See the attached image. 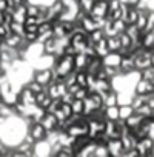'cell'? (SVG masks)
Returning <instances> with one entry per match:
<instances>
[{"instance_id": "obj_9", "label": "cell", "mask_w": 154, "mask_h": 157, "mask_svg": "<svg viewBox=\"0 0 154 157\" xmlns=\"http://www.w3.org/2000/svg\"><path fill=\"white\" fill-rule=\"evenodd\" d=\"M69 105H71V111L74 114H83V100L82 99H75L74 97V100Z\"/></svg>"}, {"instance_id": "obj_13", "label": "cell", "mask_w": 154, "mask_h": 157, "mask_svg": "<svg viewBox=\"0 0 154 157\" xmlns=\"http://www.w3.org/2000/svg\"><path fill=\"white\" fill-rule=\"evenodd\" d=\"M8 33H10V28H8V25H5V23H0V42H2L6 36H8Z\"/></svg>"}, {"instance_id": "obj_6", "label": "cell", "mask_w": 154, "mask_h": 157, "mask_svg": "<svg viewBox=\"0 0 154 157\" xmlns=\"http://www.w3.org/2000/svg\"><path fill=\"white\" fill-rule=\"evenodd\" d=\"M119 119V105L105 108V120H117Z\"/></svg>"}, {"instance_id": "obj_14", "label": "cell", "mask_w": 154, "mask_h": 157, "mask_svg": "<svg viewBox=\"0 0 154 157\" xmlns=\"http://www.w3.org/2000/svg\"><path fill=\"white\" fill-rule=\"evenodd\" d=\"M2 102H3V96H2V94H0V103H2Z\"/></svg>"}, {"instance_id": "obj_10", "label": "cell", "mask_w": 154, "mask_h": 157, "mask_svg": "<svg viewBox=\"0 0 154 157\" xmlns=\"http://www.w3.org/2000/svg\"><path fill=\"white\" fill-rule=\"evenodd\" d=\"M133 113H134V109H133L131 105H119V119L125 120V119L129 117Z\"/></svg>"}, {"instance_id": "obj_7", "label": "cell", "mask_w": 154, "mask_h": 157, "mask_svg": "<svg viewBox=\"0 0 154 157\" xmlns=\"http://www.w3.org/2000/svg\"><path fill=\"white\" fill-rule=\"evenodd\" d=\"M94 3H96V0H77V6H79V10L83 11L85 14H90Z\"/></svg>"}, {"instance_id": "obj_2", "label": "cell", "mask_w": 154, "mask_h": 157, "mask_svg": "<svg viewBox=\"0 0 154 157\" xmlns=\"http://www.w3.org/2000/svg\"><path fill=\"white\" fill-rule=\"evenodd\" d=\"M34 80H37L40 85L46 86L52 80V69H39L34 72Z\"/></svg>"}, {"instance_id": "obj_12", "label": "cell", "mask_w": 154, "mask_h": 157, "mask_svg": "<svg viewBox=\"0 0 154 157\" xmlns=\"http://www.w3.org/2000/svg\"><path fill=\"white\" fill-rule=\"evenodd\" d=\"M25 86H26L28 90H31V91H33L34 94H37L39 91H42V90L45 88V86H43V85H40V83H39L37 80H34V78H33L31 82H28V83H26Z\"/></svg>"}, {"instance_id": "obj_1", "label": "cell", "mask_w": 154, "mask_h": 157, "mask_svg": "<svg viewBox=\"0 0 154 157\" xmlns=\"http://www.w3.org/2000/svg\"><path fill=\"white\" fill-rule=\"evenodd\" d=\"M29 136L33 137L34 142L45 140V137H46V129H45V126H43L40 122H36V123L29 125Z\"/></svg>"}, {"instance_id": "obj_4", "label": "cell", "mask_w": 154, "mask_h": 157, "mask_svg": "<svg viewBox=\"0 0 154 157\" xmlns=\"http://www.w3.org/2000/svg\"><path fill=\"white\" fill-rule=\"evenodd\" d=\"M106 148H108L110 155H123V149H122L120 139H108Z\"/></svg>"}, {"instance_id": "obj_5", "label": "cell", "mask_w": 154, "mask_h": 157, "mask_svg": "<svg viewBox=\"0 0 154 157\" xmlns=\"http://www.w3.org/2000/svg\"><path fill=\"white\" fill-rule=\"evenodd\" d=\"M40 123L45 126L46 131H49V129H54V128L59 125V120H57V117H56L52 113H45L43 117L40 119Z\"/></svg>"}, {"instance_id": "obj_3", "label": "cell", "mask_w": 154, "mask_h": 157, "mask_svg": "<svg viewBox=\"0 0 154 157\" xmlns=\"http://www.w3.org/2000/svg\"><path fill=\"white\" fill-rule=\"evenodd\" d=\"M34 93L31 90H28L26 86H23V90L17 94V100L25 103V105H36V99H34Z\"/></svg>"}, {"instance_id": "obj_11", "label": "cell", "mask_w": 154, "mask_h": 157, "mask_svg": "<svg viewBox=\"0 0 154 157\" xmlns=\"http://www.w3.org/2000/svg\"><path fill=\"white\" fill-rule=\"evenodd\" d=\"M108 155H110V152H108L106 145H96L93 157H108Z\"/></svg>"}, {"instance_id": "obj_8", "label": "cell", "mask_w": 154, "mask_h": 157, "mask_svg": "<svg viewBox=\"0 0 154 157\" xmlns=\"http://www.w3.org/2000/svg\"><path fill=\"white\" fill-rule=\"evenodd\" d=\"M8 28H10V31L11 33H14V34H19V36H25V28H23V23H20V22H16V20H13L10 25H8Z\"/></svg>"}]
</instances>
